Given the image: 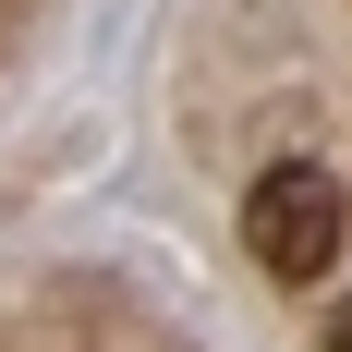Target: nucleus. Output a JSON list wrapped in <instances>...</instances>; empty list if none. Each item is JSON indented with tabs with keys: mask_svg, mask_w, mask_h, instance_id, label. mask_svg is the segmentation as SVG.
I'll list each match as a JSON object with an SVG mask.
<instances>
[{
	"mask_svg": "<svg viewBox=\"0 0 352 352\" xmlns=\"http://www.w3.org/2000/svg\"><path fill=\"white\" fill-rule=\"evenodd\" d=\"M340 243H352V195L316 170V158L255 170V195H243V255L267 267V280H328Z\"/></svg>",
	"mask_w": 352,
	"mask_h": 352,
	"instance_id": "1",
	"label": "nucleus"
},
{
	"mask_svg": "<svg viewBox=\"0 0 352 352\" xmlns=\"http://www.w3.org/2000/svg\"><path fill=\"white\" fill-rule=\"evenodd\" d=\"M328 352H352V292H340V304H328Z\"/></svg>",
	"mask_w": 352,
	"mask_h": 352,
	"instance_id": "2",
	"label": "nucleus"
}]
</instances>
